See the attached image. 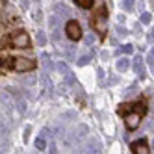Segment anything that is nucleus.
<instances>
[{"label":"nucleus","instance_id":"nucleus-1","mask_svg":"<svg viewBox=\"0 0 154 154\" xmlns=\"http://www.w3.org/2000/svg\"><path fill=\"white\" fill-rule=\"evenodd\" d=\"M0 67L4 69H11L17 72H26L35 69V60L32 58H24V56H0Z\"/></svg>","mask_w":154,"mask_h":154},{"label":"nucleus","instance_id":"nucleus-2","mask_svg":"<svg viewBox=\"0 0 154 154\" xmlns=\"http://www.w3.org/2000/svg\"><path fill=\"white\" fill-rule=\"evenodd\" d=\"M130 109H132V112H126L123 117L126 121V126L132 130V128H137L139 121L143 119V115L147 113V106H145V102H137V104H132Z\"/></svg>","mask_w":154,"mask_h":154},{"label":"nucleus","instance_id":"nucleus-3","mask_svg":"<svg viewBox=\"0 0 154 154\" xmlns=\"http://www.w3.org/2000/svg\"><path fill=\"white\" fill-rule=\"evenodd\" d=\"M19 47V48H28L30 47V35L26 34V32H15V34L11 35H8L4 41H0V48H4V47Z\"/></svg>","mask_w":154,"mask_h":154},{"label":"nucleus","instance_id":"nucleus-4","mask_svg":"<svg viewBox=\"0 0 154 154\" xmlns=\"http://www.w3.org/2000/svg\"><path fill=\"white\" fill-rule=\"evenodd\" d=\"M87 134H89V130H87L85 125H76L74 130H71L67 134V145L71 147H80L82 141L87 137Z\"/></svg>","mask_w":154,"mask_h":154},{"label":"nucleus","instance_id":"nucleus-5","mask_svg":"<svg viewBox=\"0 0 154 154\" xmlns=\"http://www.w3.org/2000/svg\"><path fill=\"white\" fill-rule=\"evenodd\" d=\"M106 15H108V9H106V6L102 4V8L98 9V11L93 15V19H91V26H93L100 35L106 34Z\"/></svg>","mask_w":154,"mask_h":154},{"label":"nucleus","instance_id":"nucleus-6","mask_svg":"<svg viewBox=\"0 0 154 154\" xmlns=\"http://www.w3.org/2000/svg\"><path fill=\"white\" fill-rule=\"evenodd\" d=\"M65 35L71 41H80L82 39V28L78 24V20H69V23L65 24Z\"/></svg>","mask_w":154,"mask_h":154},{"label":"nucleus","instance_id":"nucleus-7","mask_svg":"<svg viewBox=\"0 0 154 154\" xmlns=\"http://www.w3.org/2000/svg\"><path fill=\"white\" fill-rule=\"evenodd\" d=\"M56 69H58V72L65 78V84H69V85H72V84H74V80H76V78H74V74H72L71 67H69V65L65 63V61H60Z\"/></svg>","mask_w":154,"mask_h":154},{"label":"nucleus","instance_id":"nucleus-8","mask_svg":"<svg viewBox=\"0 0 154 154\" xmlns=\"http://www.w3.org/2000/svg\"><path fill=\"white\" fill-rule=\"evenodd\" d=\"M80 152H84V154H102V145L98 139H89L85 143V147L80 149Z\"/></svg>","mask_w":154,"mask_h":154},{"label":"nucleus","instance_id":"nucleus-9","mask_svg":"<svg viewBox=\"0 0 154 154\" xmlns=\"http://www.w3.org/2000/svg\"><path fill=\"white\" fill-rule=\"evenodd\" d=\"M130 149H132V152H134V154H149V143H147L145 137H141V139H137V141L132 143Z\"/></svg>","mask_w":154,"mask_h":154},{"label":"nucleus","instance_id":"nucleus-10","mask_svg":"<svg viewBox=\"0 0 154 154\" xmlns=\"http://www.w3.org/2000/svg\"><path fill=\"white\" fill-rule=\"evenodd\" d=\"M30 15H32V19H34L35 23H41V20H43V11H41L39 2H34L30 6Z\"/></svg>","mask_w":154,"mask_h":154},{"label":"nucleus","instance_id":"nucleus-11","mask_svg":"<svg viewBox=\"0 0 154 154\" xmlns=\"http://www.w3.org/2000/svg\"><path fill=\"white\" fill-rule=\"evenodd\" d=\"M134 71H136V74L139 76V78H143V76H145V65H143V58L141 56H136L134 58Z\"/></svg>","mask_w":154,"mask_h":154},{"label":"nucleus","instance_id":"nucleus-12","mask_svg":"<svg viewBox=\"0 0 154 154\" xmlns=\"http://www.w3.org/2000/svg\"><path fill=\"white\" fill-rule=\"evenodd\" d=\"M43 95H52V80H50V76L48 72H43Z\"/></svg>","mask_w":154,"mask_h":154},{"label":"nucleus","instance_id":"nucleus-13","mask_svg":"<svg viewBox=\"0 0 154 154\" xmlns=\"http://www.w3.org/2000/svg\"><path fill=\"white\" fill-rule=\"evenodd\" d=\"M15 109L19 112V115H24V113H26L28 104H26L24 98H20V97H17V98H15Z\"/></svg>","mask_w":154,"mask_h":154},{"label":"nucleus","instance_id":"nucleus-14","mask_svg":"<svg viewBox=\"0 0 154 154\" xmlns=\"http://www.w3.org/2000/svg\"><path fill=\"white\" fill-rule=\"evenodd\" d=\"M128 67H130V61H128L126 58H121V60L117 61V69H119L121 72H125V71H128Z\"/></svg>","mask_w":154,"mask_h":154},{"label":"nucleus","instance_id":"nucleus-15","mask_svg":"<svg viewBox=\"0 0 154 154\" xmlns=\"http://www.w3.org/2000/svg\"><path fill=\"white\" fill-rule=\"evenodd\" d=\"M35 147H37V150H45V147H47V137L39 136V137L35 139Z\"/></svg>","mask_w":154,"mask_h":154},{"label":"nucleus","instance_id":"nucleus-16","mask_svg":"<svg viewBox=\"0 0 154 154\" xmlns=\"http://www.w3.org/2000/svg\"><path fill=\"white\" fill-rule=\"evenodd\" d=\"M74 2H76V6H80V8L87 9V8H91V6H93L95 0H74Z\"/></svg>","mask_w":154,"mask_h":154},{"label":"nucleus","instance_id":"nucleus-17","mask_svg":"<svg viewBox=\"0 0 154 154\" xmlns=\"http://www.w3.org/2000/svg\"><path fill=\"white\" fill-rule=\"evenodd\" d=\"M134 4H136V0H123L125 11H132V9H134Z\"/></svg>","mask_w":154,"mask_h":154},{"label":"nucleus","instance_id":"nucleus-18","mask_svg":"<svg viewBox=\"0 0 154 154\" xmlns=\"http://www.w3.org/2000/svg\"><path fill=\"white\" fill-rule=\"evenodd\" d=\"M6 134H8V125L2 119V115H0V136H6Z\"/></svg>","mask_w":154,"mask_h":154},{"label":"nucleus","instance_id":"nucleus-19","mask_svg":"<svg viewBox=\"0 0 154 154\" xmlns=\"http://www.w3.org/2000/svg\"><path fill=\"white\" fill-rule=\"evenodd\" d=\"M69 84H65V82H61L60 84V87H58V93H61V95H67V91H69Z\"/></svg>","mask_w":154,"mask_h":154},{"label":"nucleus","instance_id":"nucleus-20","mask_svg":"<svg viewBox=\"0 0 154 154\" xmlns=\"http://www.w3.org/2000/svg\"><path fill=\"white\" fill-rule=\"evenodd\" d=\"M43 63H45V67H47V72L50 71L52 67V63H50V58H48V54H43Z\"/></svg>","mask_w":154,"mask_h":154},{"label":"nucleus","instance_id":"nucleus-21","mask_svg":"<svg viewBox=\"0 0 154 154\" xmlns=\"http://www.w3.org/2000/svg\"><path fill=\"white\" fill-rule=\"evenodd\" d=\"M119 52H125V54H132V52H134V47H132V45H123V47L119 48Z\"/></svg>","mask_w":154,"mask_h":154},{"label":"nucleus","instance_id":"nucleus-22","mask_svg":"<svg viewBox=\"0 0 154 154\" xmlns=\"http://www.w3.org/2000/svg\"><path fill=\"white\" fill-rule=\"evenodd\" d=\"M150 20H152V15L150 13H143L141 15V24H149Z\"/></svg>","mask_w":154,"mask_h":154},{"label":"nucleus","instance_id":"nucleus-23","mask_svg":"<svg viewBox=\"0 0 154 154\" xmlns=\"http://www.w3.org/2000/svg\"><path fill=\"white\" fill-rule=\"evenodd\" d=\"M37 43H39V45H45V43H47L45 32H39V34H37Z\"/></svg>","mask_w":154,"mask_h":154},{"label":"nucleus","instance_id":"nucleus-24","mask_svg":"<svg viewBox=\"0 0 154 154\" xmlns=\"http://www.w3.org/2000/svg\"><path fill=\"white\" fill-rule=\"evenodd\" d=\"M89 60H91V56H82V58L78 60V65H82V67H84V65L89 63Z\"/></svg>","mask_w":154,"mask_h":154},{"label":"nucleus","instance_id":"nucleus-25","mask_svg":"<svg viewBox=\"0 0 154 154\" xmlns=\"http://www.w3.org/2000/svg\"><path fill=\"white\" fill-rule=\"evenodd\" d=\"M56 11H58V13H61V15H67V8H65L63 4H60V6L56 8Z\"/></svg>","mask_w":154,"mask_h":154},{"label":"nucleus","instance_id":"nucleus-26","mask_svg":"<svg viewBox=\"0 0 154 154\" xmlns=\"http://www.w3.org/2000/svg\"><path fill=\"white\" fill-rule=\"evenodd\" d=\"M48 154H58V149H56V145H50V149H48Z\"/></svg>","mask_w":154,"mask_h":154},{"label":"nucleus","instance_id":"nucleus-27","mask_svg":"<svg viewBox=\"0 0 154 154\" xmlns=\"http://www.w3.org/2000/svg\"><path fill=\"white\" fill-rule=\"evenodd\" d=\"M147 39H149V43H154V28H152V32L147 35Z\"/></svg>","mask_w":154,"mask_h":154},{"label":"nucleus","instance_id":"nucleus-28","mask_svg":"<svg viewBox=\"0 0 154 154\" xmlns=\"http://www.w3.org/2000/svg\"><path fill=\"white\" fill-rule=\"evenodd\" d=\"M149 65H150V71H152V74H154V60H152V58H149Z\"/></svg>","mask_w":154,"mask_h":154},{"label":"nucleus","instance_id":"nucleus-29","mask_svg":"<svg viewBox=\"0 0 154 154\" xmlns=\"http://www.w3.org/2000/svg\"><path fill=\"white\" fill-rule=\"evenodd\" d=\"M150 58H152V60H154V48H152V50H150Z\"/></svg>","mask_w":154,"mask_h":154},{"label":"nucleus","instance_id":"nucleus-30","mask_svg":"<svg viewBox=\"0 0 154 154\" xmlns=\"http://www.w3.org/2000/svg\"><path fill=\"white\" fill-rule=\"evenodd\" d=\"M152 147H154V143H152Z\"/></svg>","mask_w":154,"mask_h":154},{"label":"nucleus","instance_id":"nucleus-31","mask_svg":"<svg viewBox=\"0 0 154 154\" xmlns=\"http://www.w3.org/2000/svg\"><path fill=\"white\" fill-rule=\"evenodd\" d=\"M152 2H154V0H152Z\"/></svg>","mask_w":154,"mask_h":154}]
</instances>
